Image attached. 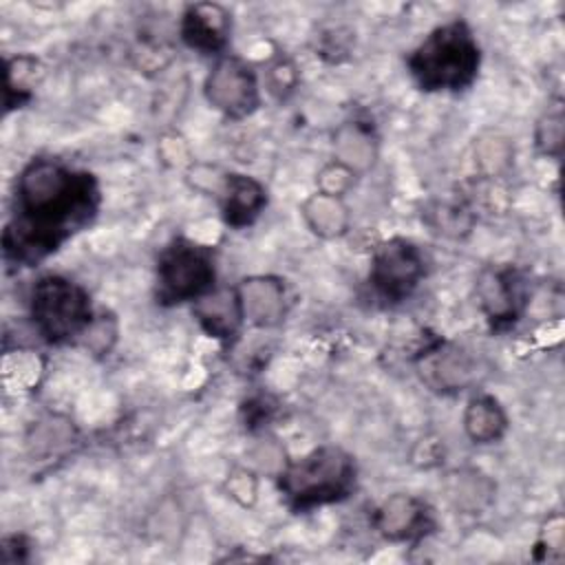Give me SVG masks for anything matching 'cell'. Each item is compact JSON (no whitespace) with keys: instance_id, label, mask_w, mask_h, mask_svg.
<instances>
[{"instance_id":"cell-12","label":"cell","mask_w":565,"mask_h":565,"mask_svg":"<svg viewBox=\"0 0 565 565\" xmlns=\"http://www.w3.org/2000/svg\"><path fill=\"white\" fill-rule=\"evenodd\" d=\"M238 298L245 322L269 329L282 322L287 311L285 282L274 276H252L238 282Z\"/></svg>"},{"instance_id":"cell-14","label":"cell","mask_w":565,"mask_h":565,"mask_svg":"<svg viewBox=\"0 0 565 565\" xmlns=\"http://www.w3.org/2000/svg\"><path fill=\"white\" fill-rule=\"evenodd\" d=\"M218 201L225 223L234 230H243L252 225L265 210L267 190L254 177L227 172L218 190Z\"/></svg>"},{"instance_id":"cell-9","label":"cell","mask_w":565,"mask_h":565,"mask_svg":"<svg viewBox=\"0 0 565 565\" xmlns=\"http://www.w3.org/2000/svg\"><path fill=\"white\" fill-rule=\"evenodd\" d=\"M181 40L201 55H225L232 33V15L223 4L196 2L190 4L179 24Z\"/></svg>"},{"instance_id":"cell-11","label":"cell","mask_w":565,"mask_h":565,"mask_svg":"<svg viewBox=\"0 0 565 565\" xmlns=\"http://www.w3.org/2000/svg\"><path fill=\"white\" fill-rule=\"evenodd\" d=\"M373 523L388 541H415L433 527V516L422 499L397 492L375 510Z\"/></svg>"},{"instance_id":"cell-6","label":"cell","mask_w":565,"mask_h":565,"mask_svg":"<svg viewBox=\"0 0 565 565\" xmlns=\"http://www.w3.org/2000/svg\"><path fill=\"white\" fill-rule=\"evenodd\" d=\"M426 274L422 249L402 236L384 241L371 258L369 280L380 300L388 305L406 300Z\"/></svg>"},{"instance_id":"cell-22","label":"cell","mask_w":565,"mask_h":565,"mask_svg":"<svg viewBox=\"0 0 565 565\" xmlns=\"http://www.w3.org/2000/svg\"><path fill=\"white\" fill-rule=\"evenodd\" d=\"M119 335V324L117 318L113 313L99 311L95 313L93 322L88 324V329L84 331V335L79 338V342L95 355H108L110 349L115 347Z\"/></svg>"},{"instance_id":"cell-5","label":"cell","mask_w":565,"mask_h":565,"mask_svg":"<svg viewBox=\"0 0 565 565\" xmlns=\"http://www.w3.org/2000/svg\"><path fill=\"white\" fill-rule=\"evenodd\" d=\"M212 247L194 238H174L157 260V298L163 305L196 302L214 289Z\"/></svg>"},{"instance_id":"cell-23","label":"cell","mask_w":565,"mask_h":565,"mask_svg":"<svg viewBox=\"0 0 565 565\" xmlns=\"http://www.w3.org/2000/svg\"><path fill=\"white\" fill-rule=\"evenodd\" d=\"M298 86V68L289 57L274 60L265 71V88L271 97L285 99Z\"/></svg>"},{"instance_id":"cell-18","label":"cell","mask_w":565,"mask_h":565,"mask_svg":"<svg viewBox=\"0 0 565 565\" xmlns=\"http://www.w3.org/2000/svg\"><path fill=\"white\" fill-rule=\"evenodd\" d=\"M494 497V483L477 472V470H461L455 477V486H452V499L455 503L470 512V514H481Z\"/></svg>"},{"instance_id":"cell-8","label":"cell","mask_w":565,"mask_h":565,"mask_svg":"<svg viewBox=\"0 0 565 565\" xmlns=\"http://www.w3.org/2000/svg\"><path fill=\"white\" fill-rule=\"evenodd\" d=\"M477 298L492 329L512 327L525 311V280L512 267L486 269L477 282Z\"/></svg>"},{"instance_id":"cell-28","label":"cell","mask_w":565,"mask_h":565,"mask_svg":"<svg viewBox=\"0 0 565 565\" xmlns=\"http://www.w3.org/2000/svg\"><path fill=\"white\" fill-rule=\"evenodd\" d=\"M163 143H168L172 150L170 152H161L163 161L170 163V166H181V163H188L190 161V152H188V146L181 137L177 135H168L163 137Z\"/></svg>"},{"instance_id":"cell-24","label":"cell","mask_w":565,"mask_h":565,"mask_svg":"<svg viewBox=\"0 0 565 565\" xmlns=\"http://www.w3.org/2000/svg\"><path fill=\"white\" fill-rule=\"evenodd\" d=\"M355 172L351 168H347L344 163L340 161H329L327 166H322V170L318 172V192L322 194H329V196H338L342 199L355 183Z\"/></svg>"},{"instance_id":"cell-26","label":"cell","mask_w":565,"mask_h":565,"mask_svg":"<svg viewBox=\"0 0 565 565\" xmlns=\"http://www.w3.org/2000/svg\"><path fill=\"white\" fill-rule=\"evenodd\" d=\"M227 490L230 494L241 503V505H252L258 492L256 486V477L249 470H236L232 472V477L227 479Z\"/></svg>"},{"instance_id":"cell-27","label":"cell","mask_w":565,"mask_h":565,"mask_svg":"<svg viewBox=\"0 0 565 565\" xmlns=\"http://www.w3.org/2000/svg\"><path fill=\"white\" fill-rule=\"evenodd\" d=\"M539 547H545V550H547V552H545V558H547V561H554V556H552L554 550L558 552V556H563V519H561L558 514H554V516L547 521V525H545V530H543V536H541V541H539Z\"/></svg>"},{"instance_id":"cell-25","label":"cell","mask_w":565,"mask_h":565,"mask_svg":"<svg viewBox=\"0 0 565 565\" xmlns=\"http://www.w3.org/2000/svg\"><path fill=\"white\" fill-rule=\"evenodd\" d=\"M439 232L448 234V236H459L461 230H470L472 225V216L468 212V207L463 205H441L435 212V223H433Z\"/></svg>"},{"instance_id":"cell-2","label":"cell","mask_w":565,"mask_h":565,"mask_svg":"<svg viewBox=\"0 0 565 565\" xmlns=\"http://www.w3.org/2000/svg\"><path fill=\"white\" fill-rule=\"evenodd\" d=\"M406 64L422 90L459 93L477 79L481 51L472 29L463 20H450L433 29Z\"/></svg>"},{"instance_id":"cell-3","label":"cell","mask_w":565,"mask_h":565,"mask_svg":"<svg viewBox=\"0 0 565 565\" xmlns=\"http://www.w3.org/2000/svg\"><path fill=\"white\" fill-rule=\"evenodd\" d=\"M278 488L296 512L342 501L355 488V461L340 446H318L280 468Z\"/></svg>"},{"instance_id":"cell-4","label":"cell","mask_w":565,"mask_h":565,"mask_svg":"<svg viewBox=\"0 0 565 565\" xmlns=\"http://www.w3.org/2000/svg\"><path fill=\"white\" fill-rule=\"evenodd\" d=\"M31 320L49 344L79 340L95 318L88 291L60 274H46L31 289Z\"/></svg>"},{"instance_id":"cell-21","label":"cell","mask_w":565,"mask_h":565,"mask_svg":"<svg viewBox=\"0 0 565 565\" xmlns=\"http://www.w3.org/2000/svg\"><path fill=\"white\" fill-rule=\"evenodd\" d=\"M565 119H563V106L561 102L556 106H550L541 119L536 121V132H534V139H536V148L547 154V157H554L558 159L561 152H563V137H565Z\"/></svg>"},{"instance_id":"cell-7","label":"cell","mask_w":565,"mask_h":565,"mask_svg":"<svg viewBox=\"0 0 565 565\" xmlns=\"http://www.w3.org/2000/svg\"><path fill=\"white\" fill-rule=\"evenodd\" d=\"M205 97L225 117H249L260 106L258 77L243 57L221 55L205 77Z\"/></svg>"},{"instance_id":"cell-1","label":"cell","mask_w":565,"mask_h":565,"mask_svg":"<svg viewBox=\"0 0 565 565\" xmlns=\"http://www.w3.org/2000/svg\"><path fill=\"white\" fill-rule=\"evenodd\" d=\"M97 207L99 188L90 172L53 157H33L15 181L13 214L2 232L4 260L40 263L82 232Z\"/></svg>"},{"instance_id":"cell-10","label":"cell","mask_w":565,"mask_h":565,"mask_svg":"<svg viewBox=\"0 0 565 565\" xmlns=\"http://www.w3.org/2000/svg\"><path fill=\"white\" fill-rule=\"evenodd\" d=\"M417 369L422 380L439 393L463 391L475 373L472 360L459 347L448 342H435L424 349L419 353Z\"/></svg>"},{"instance_id":"cell-15","label":"cell","mask_w":565,"mask_h":565,"mask_svg":"<svg viewBox=\"0 0 565 565\" xmlns=\"http://www.w3.org/2000/svg\"><path fill=\"white\" fill-rule=\"evenodd\" d=\"M335 161L362 174L373 168L377 159V137L369 121H347L333 132Z\"/></svg>"},{"instance_id":"cell-16","label":"cell","mask_w":565,"mask_h":565,"mask_svg":"<svg viewBox=\"0 0 565 565\" xmlns=\"http://www.w3.org/2000/svg\"><path fill=\"white\" fill-rule=\"evenodd\" d=\"M463 430L475 444H494L508 430V415L497 397L477 395L463 411Z\"/></svg>"},{"instance_id":"cell-20","label":"cell","mask_w":565,"mask_h":565,"mask_svg":"<svg viewBox=\"0 0 565 565\" xmlns=\"http://www.w3.org/2000/svg\"><path fill=\"white\" fill-rule=\"evenodd\" d=\"M475 157L479 163V170L486 179H494L503 174L512 166V146L503 137H483L477 141Z\"/></svg>"},{"instance_id":"cell-17","label":"cell","mask_w":565,"mask_h":565,"mask_svg":"<svg viewBox=\"0 0 565 565\" xmlns=\"http://www.w3.org/2000/svg\"><path fill=\"white\" fill-rule=\"evenodd\" d=\"M300 212L307 227L320 238H338L349 230V207L338 196L316 192L302 203Z\"/></svg>"},{"instance_id":"cell-19","label":"cell","mask_w":565,"mask_h":565,"mask_svg":"<svg viewBox=\"0 0 565 565\" xmlns=\"http://www.w3.org/2000/svg\"><path fill=\"white\" fill-rule=\"evenodd\" d=\"M38 60L31 55L9 57L4 62V106L7 110L24 104L31 97L29 82L35 75Z\"/></svg>"},{"instance_id":"cell-13","label":"cell","mask_w":565,"mask_h":565,"mask_svg":"<svg viewBox=\"0 0 565 565\" xmlns=\"http://www.w3.org/2000/svg\"><path fill=\"white\" fill-rule=\"evenodd\" d=\"M192 313L201 329L210 338L221 342H232L238 335L241 324L245 322L236 287H221L207 291L194 302Z\"/></svg>"}]
</instances>
